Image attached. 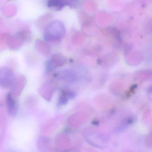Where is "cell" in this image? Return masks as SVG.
<instances>
[{
    "label": "cell",
    "instance_id": "cell-1",
    "mask_svg": "<svg viewBox=\"0 0 152 152\" xmlns=\"http://www.w3.org/2000/svg\"><path fill=\"white\" fill-rule=\"evenodd\" d=\"M66 29L64 24L58 20L51 22L46 27L44 34V38L48 42L60 41L65 35Z\"/></svg>",
    "mask_w": 152,
    "mask_h": 152
},
{
    "label": "cell",
    "instance_id": "cell-2",
    "mask_svg": "<svg viewBox=\"0 0 152 152\" xmlns=\"http://www.w3.org/2000/svg\"><path fill=\"white\" fill-rule=\"evenodd\" d=\"M15 77L13 71L10 68L3 67L0 68V86L3 88H11Z\"/></svg>",
    "mask_w": 152,
    "mask_h": 152
},
{
    "label": "cell",
    "instance_id": "cell-3",
    "mask_svg": "<svg viewBox=\"0 0 152 152\" xmlns=\"http://www.w3.org/2000/svg\"><path fill=\"white\" fill-rule=\"evenodd\" d=\"M16 97L10 92L6 96V104L7 112L10 116L12 117L17 116L18 110V105Z\"/></svg>",
    "mask_w": 152,
    "mask_h": 152
},
{
    "label": "cell",
    "instance_id": "cell-4",
    "mask_svg": "<svg viewBox=\"0 0 152 152\" xmlns=\"http://www.w3.org/2000/svg\"><path fill=\"white\" fill-rule=\"evenodd\" d=\"M66 63L65 57L60 54L53 55L47 61L46 69L47 71H52L57 68L63 66Z\"/></svg>",
    "mask_w": 152,
    "mask_h": 152
},
{
    "label": "cell",
    "instance_id": "cell-5",
    "mask_svg": "<svg viewBox=\"0 0 152 152\" xmlns=\"http://www.w3.org/2000/svg\"><path fill=\"white\" fill-rule=\"evenodd\" d=\"M26 81V78L24 76L20 75L18 77L15 78L14 82L11 87L12 91L10 93L16 97L19 96L25 87Z\"/></svg>",
    "mask_w": 152,
    "mask_h": 152
},
{
    "label": "cell",
    "instance_id": "cell-6",
    "mask_svg": "<svg viewBox=\"0 0 152 152\" xmlns=\"http://www.w3.org/2000/svg\"><path fill=\"white\" fill-rule=\"evenodd\" d=\"M126 54L127 55V62L129 65L133 66L139 65L142 60V56L139 52L133 51L131 52L130 50Z\"/></svg>",
    "mask_w": 152,
    "mask_h": 152
},
{
    "label": "cell",
    "instance_id": "cell-7",
    "mask_svg": "<svg viewBox=\"0 0 152 152\" xmlns=\"http://www.w3.org/2000/svg\"><path fill=\"white\" fill-rule=\"evenodd\" d=\"M134 77L136 80L144 81L152 79V70L143 69L139 70L135 74Z\"/></svg>",
    "mask_w": 152,
    "mask_h": 152
},
{
    "label": "cell",
    "instance_id": "cell-8",
    "mask_svg": "<svg viewBox=\"0 0 152 152\" xmlns=\"http://www.w3.org/2000/svg\"><path fill=\"white\" fill-rule=\"evenodd\" d=\"M66 5L65 0H47V6L53 10H59Z\"/></svg>",
    "mask_w": 152,
    "mask_h": 152
},
{
    "label": "cell",
    "instance_id": "cell-9",
    "mask_svg": "<svg viewBox=\"0 0 152 152\" xmlns=\"http://www.w3.org/2000/svg\"><path fill=\"white\" fill-rule=\"evenodd\" d=\"M58 77L61 79L68 82H72L75 79V75L74 73L68 70H65L64 72L60 73Z\"/></svg>",
    "mask_w": 152,
    "mask_h": 152
},
{
    "label": "cell",
    "instance_id": "cell-10",
    "mask_svg": "<svg viewBox=\"0 0 152 152\" xmlns=\"http://www.w3.org/2000/svg\"><path fill=\"white\" fill-rule=\"evenodd\" d=\"M69 91H64L61 94L59 100V103L61 105L66 104L68 102L69 99H70Z\"/></svg>",
    "mask_w": 152,
    "mask_h": 152
},
{
    "label": "cell",
    "instance_id": "cell-11",
    "mask_svg": "<svg viewBox=\"0 0 152 152\" xmlns=\"http://www.w3.org/2000/svg\"><path fill=\"white\" fill-rule=\"evenodd\" d=\"M4 14L8 17L14 16L16 13L17 9L14 5H10L6 6L4 10Z\"/></svg>",
    "mask_w": 152,
    "mask_h": 152
},
{
    "label": "cell",
    "instance_id": "cell-12",
    "mask_svg": "<svg viewBox=\"0 0 152 152\" xmlns=\"http://www.w3.org/2000/svg\"><path fill=\"white\" fill-rule=\"evenodd\" d=\"M145 28L147 33L152 34V18L147 20L145 24Z\"/></svg>",
    "mask_w": 152,
    "mask_h": 152
},
{
    "label": "cell",
    "instance_id": "cell-13",
    "mask_svg": "<svg viewBox=\"0 0 152 152\" xmlns=\"http://www.w3.org/2000/svg\"><path fill=\"white\" fill-rule=\"evenodd\" d=\"M67 4V5L70 6H75L77 3L78 0H65Z\"/></svg>",
    "mask_w": 152,
    "mask_h": 152
},
{
    "label": "cell",
    "instance_id": "cell-14",
    "mask_svg": "<svg viewBox=\"0 0 152 152\" xmlns=\"http://www.w3.org/2000/svg\"><path fill=\"white\" fill-rule=\"evenodd\" d=\"M147 94L149 99L152 102V85L148 87L147 89Z\"/></svg>",
    "mask_w": 152,
    "mask_h": 152
},
{
    "label": "cell",
    "instance_id": "cell-15",
    "mask_svg": "<svg viewBox=\"0 0 152 152\" xmlns=\"http://www.w3.org/2000/svg\"><path fill=\"white\" fill-rule=\"evenodd\" d=\"M136 1H137V3L141 4H143L144 1V0H136Z\"/></svg>",
    "mask_w": 152,
    "mask_h": 152
},
{
    "label": "cell",
    "instance_id": "cell-16",
    "mask_svg": "<svg viewBox=\"0 0 152 152\" xmlns=\"http://www.w3.org/2000/svg\"><path fill=\"white\" fill-rule=\"evenodd\" d=\"M9 152H18V151H10Z\"/></svg>",
    "mask_w": 152,
    "mask_h": 152
}]
</instances>
